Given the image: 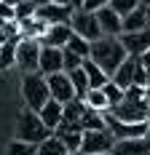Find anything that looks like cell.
<instances>
[{"label": "cell", "instance_id": "cell-1", "mask_svg": "<svg viewBox=\"0 0 150 155\" xmlns=\"http://www.w3.org/2000/svg\"><path fill=\"white\" fill-rule=\"evenodd\" d=\"M89 59H91V62H97L107 75L113 78L115 72H118V67L129 59V54H126V48H123V43H121V38L102 35L99 40L91 43V56H89Z\"/></svg>", "mask_w": 150, "mask_h": 155}, {"label": "cell", "instance_id": "cell-34", "mask_svg": "<svg viewBox=\"0 0 150 155\" xmlns=\"http://www.w3.org/2000/svg\"><path fill=\"white\" fill-rule=\"evenodd\" d=\"M148 88H150V67H148Z\"/></svg>", "mask_w": 150, "mask_h": 155}, {"label": "cell", "instance_id": "cell-19", "mask_svg": "<svg viewBox=\"0 0 150 155\" xmlns=\"http://www.w3.org/2000/svg\"><path fill=\"white\" fill-rule=\"evenodd\" d=\"M83 102H86V107L94 110V112H102V115L110 112V102H107V96H105L102 88H91V91L86 94V99H83Z\"/></svg>", "mask_w": 150, "mask_h": 155}, {"label": "cell", "instance_id": "cell-32", "mask_svg": "<svg viewBox=\"0 0 150 155\" xmlns=\"http://www.w3.org/2000/svg\"><path fill=\"white\" fill-rule=\"evenodd\" d=\"M139 5L142 8H150V0H139Z\"/></svg>", "mask_w": 150, "mask_h": 155}, {"label": "cell", "instance_id": "cell-16", "mask_svg": "<svg viewBox=\"0 0 150 155\" xmlns=\"http://www.w3.org/2000/svg\"><path fill=\"white\" fill-rule=\"evenodd\" d=\"M150 30V21H148V8H137L129 16H123V32H142Z\"/></svg>", "mask_w": 150, "mask_h": 155}, {"label": "cell", "instance_id": "cell-38", "mask_svg": "<svg viewBox=\"0 0 150 155\" xmlns=\"http://www.w3.org/2000/svg\"><path fill=\"white\" fill-rule=\"evenodd\" d=\"M67 155H78V153H67Z\"/></svg>", "mask_w": 150, "mask_h": 155}, {"label": "cell", "instance_id": "cell-4", "mask_svg": "<svg viewBox=\"0 0 150 155\" xmlns=\"http://www.w3.org/2000/svg\"><path fill=\"white\" fill-rule=\"evenodd\" d=\"M40 51H43V43H40V40H32V38H22V40H19V48H16V67L22 70V75L40 72Z\"/></svg>", "mask_w": 150, "mask_h": 155}, {"label": "cell", "instance_id": "cell-10", "mask_svg": "<svg viewBox=\"0 0 150 155\" xmlns=\"http://www.w3.org/2000/svg\"><path fill=\"white\" fill-rule=\"evenodd\" d=\"M121 43L126 48L129 56H142L150 51V30H142V32H123L121 35Z\"/></svg>", "mask_w": 150, "mask_h": 155}, {"label": "cell", "instance_id": "cell-36", "mask_svg": "<svg viewBox=\"0 0 150 155\" xmlns=\"http://www.w3.org/2000/svg\"><path fill=\"white\" fill-rule=\"evenodd\" d=\"M102 155H115V153H102Z\"/></svg>", "mask_w": 150, "mask_h": 155}, {"label": "cell", "instance_id": "cell-13", "mask_svg": "<svg viewBox=\"0 0 150 155\" xmlns=\"http://www.w3.org/2000/svg\"><path fill=\"white\" fill-rule=\"evenodd\" d=\"M137 67H139V56H129V59L118 67V72L113 75V80L118 83L121 88L129 91V88L134 86V80H137Z\"/></svg>", "mask_w": 150, "mask_h": 155}, {"label": "cell", "instance_id": "cell-28", "mask_svg": "<svg viewBox=\"0 0 150 155\" xmlns=\"http://www.w3.org/2000/svg\"><path fill=\"white\" fill-rule=\"evenodd\" d=\"M110 5V0H86L83 3V11H91V14H97V11H102Z\"/></svg>", "mask_w": 150, "mask_h": 155}, {"label": "cell", "instance_id": "cell-5", "mask_svg": "<svg viewBox=\"0 0 150 155\" xmlns=\"http://www.w3.org/2000/svg\"><path fill=\"white\" fill-rule=\"evenodd\" d=\"M115 137L110 128L102 131H83V144H80V155H102L115 150Z\"/></svg>", "mask_w": 150, "mask_h": 155}, {"label": "cell", "instance_id": "cell-23", "mask_svg": "<svg viewBox=\"0 0 150 155\" xmlns=\"http://www.w3.org/2000/svg\"><path fill=\"white\" fill-rule=\"evenodd\" d=\"M102 91H105L107 102H110V110H113V107H118L121 102L126 99V88H121V86L115 83V80H113V78H110V83H107V86L102 88Z\"/></svg>", "mask_w": 150, "mask_h": 155}, {"label": "cell", "instance_id": "cell-33", "mask_svg": "<svg viewBox=\"0 0 150 155\" xmlns=\"http://www.w3.org/2000/svg\"><path fill=\"white\" fill-rule=\"evenodd\" d=\"M148 112H150V88H148Z\"/></svg>", "mask_w": 150, "mask_h": 155}, {"label": "cell", "instance_id": "cell-11", "mask_svg": "<svg viewBox=\"0 0 150 155\" xmlns=\"http://www.w3.org/2000/svg\"><path fill=\"white\" fill-rule=\"evenodd\" d=\"M97 19H99V27H102V35H113V38H121L123 35V16L115 14L110 5L97 11Z\"/></svg>", "mask_w": 150, "mask_h": 155}, {"label": "cell", "instance_id": "cell-12", "mask_svg": "<svg viewBox=\"0 0 150 155\" xmlns=\"http://www.w3.org/2000/svg\"><path fill=\"white\" fill-rule=\"evenodd\" d=\"M73 35L75 32H73L70 24H51L40 43H43V46H51V48H67V43H70Z\"/></svg>", "mask_w": 150, "mask_h": 155}, {"label": "cell", "instance_id": "cell-20", "mask_svg": "<svg viewBox=\"0 0 150 155\" xmlns=\"http://www.w3.org/2000/svg\"><path fill=\"white\" fill-rule=\"evenodd\" d=\"M70 150H67V144L54 134V137H48V139L43 142V144H38V155H67Z\"/></svg>", "mask_w": 150, "mask_h": 155}, {"label": "cell", "instance_id": "cell-22", "mask_svg": "<svg viewBox=\"0 0 150 155\" xmlns=\"http://www.w3.org/2000/svg\"><path fill=\"white\" fill-rule=\"evenodd\" d=\"M56 137H59L64 144H67V150L70 153H78L80 155V144H83V131H56Z\"/></svg>", "mask_w": 150, "mask_h": 155}, {"label": "cell", "instance_id": "cell-15", "mask_svg": "<svg viewBox=\"0 0 150 155\" xmlns=\"http://www.w3.org/2000/svg\"><path fill=\"white\" fill-rule=\"evenodd\" d=\"M115 155H150V137L142 139H123L115 142Z\"/></svg>", "mask_w": 150, "mask_h": 155}, {"label": "cell", "instance_id": "cell-17", "mask_svg": "<svg viewBox=\"0 0 150 155\" xmlns=\"http://www.w3.org/2000/svg\"><path fill=\"white\" fill-rule=\"evenodd\" d=\"M83 70H86V78H89L91 88H105L107 83H110V75H107L105 70L99 67L97 62H91V59H86V64H83Z\"/></svg>", "mask_w": 150, "mask_h": 155}, {"label": "cell", "instance_id": "cell-37", "mask_svg": "<svg viewBox=\"0 0 150 155\" xmlns=\"http://www.w3.org/2000/svg\"><path fill=\"white\" fill-rule=\"evenodd\" d=\"M148 21H150V8H148Z\"/></svg>", "mask_w": 150, "mask_h": 155}, {"label": "cell", "instance_id": "cell-26", "mask_svg": "<svg viewBox=\"0 0 150 155\" xmlns=\"http://www.w3.org/2000/svg\"><path fill=\"white\" fill-rule=\"evenodd\" d=\"M110 8L121 16H129L131 11L139 8V0H110Z\"/></svg>", "mask_w": 150, "mask_h": 155}, {"label": "cell", "instance_id": "cell-25", "mask_svg": "<svg viewBox=\"0 0 150 155\" xmlns=\"http://www.w3.org/2000/svg\"><path fill=\"white\" fill-rule=\"evenodd\" d=\"M67 51H73V54L83 56V59H89L91 56V43L86 40V38H80V35H73L70 43H67Z\"/></svg>", "mask_w": 150, "mask_h": 155}, {"label": "cell", "instance_id": "cell-7", "mask_svg": "<svg viewBox=\"0 0 150 155\" xmlns=\"http://www.w3.org/2000/svg\"><path fill=\"white\" fill-rule=\"evenodd\" d=\"M46 80H48V91H51V99H56V102H62V104H67V102L78 99V96H75V86H73V80H70V75H67V72L48 75Z\"/></svg>", "mask_w": 150, "mask_h": 155}, {"label": "cell", "instance_id": "cell-21", "mask_svg": "<svg viewBox=\"0 0 150 155\" xmlns=\"http://www.w3.org/2000/svg\"><path fill=\"white\" fill-rule=\"evenodd\" d=\"M67 75H70V80H73V86H75V96H78V99H86V94L91 91V83H89V78H86V70L80 67V70L67 72Z\"/></svg>", "mask_w": 150, "mask_h": 155}, {"label": "cell", "instance_id": "cell-9", "mask_svg": "<svg viewBox=\"0 0 150 155\" xmlns=\"http://www.w3.org/2000/svg\"><path fill=\"white\" fill-rule=\"evenodd\" d=\"M40 72L46 78L56 75V72H64V48L43 46V51H40Z\"/></svg>", "mask_w": 150, "mask_h": 155}, {"label": "cell", "instance_id": "cell-14", "mask_svg": "<svg viewBox=\"0 0 150 155\" xmlns=\"http://www.w3.org/2000/svg\"><path fill=\"white\" fill-rule=\"evenodd\" d=\"M38 115H40V118H43V123L56 134V131H59V126H62V120H64V104L56 102V99H51V102H48Z\"/></svg>", "mask_w": 150, "mask_h": 155}, {"label": "cell", "instance_id": "cell-29", "mask_svg": "<svg viewBox=\"0 0 150 155\" xmlns=\"http://www.w3.org/2000/svg\"><path fill=\"white\" fill-rule=\"evenodd\" d=\"M3 3H5V5H11V8H19V5H22V0H3Z\"/></svg>", "mask_w": 150, "mask_h": 155}, {"label": "cell", "instance_id": "cell-8", "mask_svg": "<svg viewBox=\"0 0 150 155\" xmlns=\"http://www.w3.org/2000/svg\"><path fill=\"white\" fill-rule=\"evenodd\" d=\"M75 8L73 5H59V3H46V5H38V19H43L46 24H70L73 21Z\"/></svg>", "mask_w": 150, "mask_h": 155}, {"label": "cell", "instance_id": "cell-24", "mask_svg": "<svg viewBox=\"0 0 150 155\" xmlns=\"http://www.w3.org/2000/svg\"><path fill=\"white\" fill-rule=\"evenodd\" d=\"M5 155H38V144H27L22 139H11L5 147Z\"/></svg>", "mask_w": 150, "mask_h": 155}, {"label": "cell", "instance_id": "cell-2", "mask_svg": "<svg viewBox=\"0 0 150 155\" xmlns=\"http://www.w3.org/2000/svg\"><path fill=\"white\" fill-rule=\"evenodd\" d=\"M22 102L24 110H40L51 102V91H48V80L43 72H32V75H22Z\"/></svg>", "mask_w": 150, "mask_h": 155}, {"label": "cell", "instance_id": "cell-30", "mask_svg": "<svg viewBox=\"0 0 150 155\" xmlns=\"http://www.w3.org/2000/svg\"><path fill=\"white\" fill-rule=\"evenodd\" d=\"M70 3H73V8H75V11H80V8H83V3H86V0H70Z\"/></svg>", "mask_w": 150, "mask_h": 155}, {"label": "cell", "instance_id": "cell-3", "mask_svg": "<svg viewBox=\"0 0 150 155\" xmlns=\"http://www.w3.org/2000/svg\"><path fill=\"white\" fill-rule=\"evenodd\" d=\"M48 137H54V131L43 123V118L35 110H22L19 120H16V139L27 142V144H43Z\"/></svg>", "mask_w": 150, "mask_h": 155}, {"label": "cell", "instance_id": "cell-31", "mask_svg": "<svg viewBox=\"0 0 150 155\" xmlns=\"http://www.w3.org/2000/svg\"><path fill=\"white\" fill-rule=\"evenodd\" d=\"M139 59H142V64H145V67H150V51H148V54H142Z\"/></svg>", "mask_w": 150, "mask_h": 155}, {"label": "cell", "instance_id": "cell-18", "mask_svg": "<svg viewBox=\"0 0 150 155\" xmlns=\"http://www.w3.org/2000/svg\"><path fill=\"white\" fill-rule=\"evenodd\" d=\"M19 40H22V38H11V40H5L3 48H0V70H3V72L11 70V67H16V48H19Z\"/></svg>", "mask_w": 150, "mask_h": 155}, {"label": "cell", "instance_id": "cell-6", "mask_svg": "<svg viewBox=\"0 0 150 155\" xmlns=\"http://www.w3.org/2000/svg\"><path fill=\"white\" fill-rule=\"evenodd\" d=\"M70 27H73L75 35L86 38L89 43H94V40H99V38H102V27H99V19H97V14H91V11H83V8L73 14V21H70Z\"/></svg>", "mask_w": 150, "mask_h": 155}, {"label": "cell", "instance_id": "cell-35", "mask_svg": "<svg viewBox=\"0 0 150 155\" xmlns=\"http://www.w3.org/2000/svg\"><path fill=\"white\" fill-rule=\"evenodd\" d=\"M27 3H38V5H40V0H27Z\"/></svg>", "mask_w": 150, "mask_h": 155}, {"label": "cell", "instance_id": "cell-27", "mask_svg": "<svg viewBox=\"0 0 150 155\" xmlns=\"http://www.w3.org/2000/svg\"><path fill=\"white\" fill-rule=\"evenodd\" d=\"M83 64H86L83 56H78V54H73V51L64 48V72H75V70H80Z\"/></svg>", "mask_w": 150, "mask_h": 155}]
</instances>
